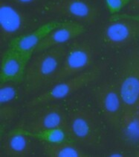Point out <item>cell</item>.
Here are the masks:
<instances>
[{"label":"cell","instance_id":"1","mask_svg":"<svg viewBox=\"0 0 139 157\" xmlns=\"http://www.w3.org/2000/svg\"><path fill=\"white\" fill-rule=\"evenodd\" d=\"M67 51L64 44L34 53L23 80L25 91L32 94L46 88L60 68Z\"/></svg>","mask_w":139,"mask_h":157},{"label":"cell","instance_id":"2","mask_svg":"<svg viewBox=\"0 0 139 157\" xmlns=\"http://www.w3.org/2000/svg\"><path fill=\"white\" fill-rule=\"evenodd\" d=\"M103 72L101 64L92 66L78 75L66 78L46 88L28 102V107L40 106L65 99L99 78Z\"/></svg>","mask_w":139,"mask_h":157},{"label":"cell","instance_id":"3","mask_svg":"<svg viewBox=\"0 0 139 157\" xmlns=\"http://www.w3.org/2000/svg\"><path fill=\"white\" fill-rule=\"evenodd\" d=\"M123 103V112L139 107V43L125 54L117 78Z\"/></svg>","mask_w":139,"mask_h":157},{"label":"cell","instance_id":"4","mask_svg":"<svg viewBox=\"0 0 139 157\" xmlns=\"http://www.w3.org/2000/svg\"><path fill=\"white\" fill-rule=\"evenodd\" d=\"M68 131L72 141L84 147H93L101 138V124L91 111L80 108L68 115Z\"/></svg>","mask_w":139,"mask_h":157},{"label":"cell","instance_id":"5","mask_svg":"<svg viewBox=\"0 0 139 157\" xmlns=\"http://www.w3.org/2000/svg\"><path fill=\"white\" fill-rule=\"evenodd\" d=\"M93 96L108 124L115 129H120L123 103L117 79L102 82L93 89Z\"/></svg>","mask_w":139,"mask_h":157},{"label":"cell","instance_id":"6","mask_svg":"<svg viewBox=\"0 0 139 157\" xmlns=\"http://www.w3.org/2000/svg\"><path fill=\"white\" fill-rule=\"evenodd\" d=\"M93 61L94 51L89 43L80 42L74 44L68 49L60 68L46 88L84 72L92 67Z\"/></svg>","mask_w":139,"mask_h":157},{"label":"cell","instance_id":"7","mask_svg":"<svg viewBox=\"0 0 139 157\" xmlns=\"http://www.w3.org/2000/svg\"><path fill=\"white\" fill-rule=\"evenodd\" d=\"M107 47L121 48L139 39V23L124 18L112 17L102 32Z\"/></svg>","mask_w":139,"mask_h":157},{"label":"cell","instance_id":"8","mask_svg":"<svg viewBox=\"0 0 139 157\" xmlns=\"http://www.w3.org/2000/svg\"><path fill=\"white\" fill-rule=\"evenodd\" d=\"M54 14L72 18L82 24H93L99 17V10L86 0H57L49 6Z\"/></svg>","mask_w":139,"mask_h":157},{"label":"cell","instance_id":"9","mask_svg":"<svg viewBox=\"0 0 139 157\" xmlns=\"http://www.w3.org/2000/svg\"><path fill=\"white\" fill-rule=\"evenodd\" d=\"M30 25L29 17L6 2H0V32L2 41L23 35Z\"/></svg>","mask_w":139,"mask_h":157},{"label":"cell","instance_id":"10","mask_svg":"<svg viewBox=\"0 0 139 157\" xmlns=\"http://www.w3.org/2000/svg\"><path fill=\"white\" fill-rule=\"evenodd\" d=\"M32 56L8 47L2 59L0 83L23 82L27 66Z\"/></svg>","mask_w":139,"mask_h":157},{"label":"cell","instance_id":"11","mask_svg":"<svg viewBox=\"0 0 139 157\" xmlns=\"http://www.w3.org/2000/svg\"><path fill=\"white\" fill-rule=\"evenodd\" d=\"M44 106L28 124V130L31 133L60 128L68 130V115L62 107L55 103Z\"/></svg>","mask_w":139,"mask_h":157},{"label":"cell","instance_id":"12","mask_svg":"<svg viewBox=\"0 0 139 157\" xmlns=\"http://www.w3.org/2000/svg\"><path fill=\"white\" fill-rule=\"evenodd\" d=\"M86 32V26L82 23L78 22H63L42 40L35 52L64 45L67 42L80 37Z\"/></svg>","mask_w":139,"mask_h":157},{"label":"cell","instance_id":"13","mask_svg":"<svg viewBox=\"0 0 139 157\" xmlns=\"http://www.w3.org/2000/svg\"><path fill=\"white\" fill-rule=\"evenodd\" d=\"M63 22L52 21L40 25L35 30L14 37L9 42V48L24 53L34 55L40 44L55 29Z\"/></svg>","mask_w":139,"mask_h":157},{"label":"cell","instance_id":"14","mask_svg":"<svg viewBox=\"0 0 139 157\" xmlns=\"http://www.w3.org/2000/svg\"><path fill=\"white\" fill-rule=\"evenodd\" d=\"M33 138L28 129L11 131L3 141L4 153L8 157L28 156L34 150Z\"/></svg>","mask_w":139,"mask_h":157},{"label":"cell","instance_id":"15","mask_svg":"<svg viewBox=\"0 0 139 157\" xmlns=\"http://www.w3.org/2000/svg\"><path fill=\"white\" fill-rule=\"evenodd\" d=\"M43 143L45 154L48 157H86L87 153L82 147L74 141Z\"/></svg>","mask_w":139,"mask_h":157},{"label":"cell","instance_id":"16","mask_svg":"<svg viewBox=\"0 0 139 157\" xmlns=\"http://www.w3.org/2000/svg\"><path fill=\"white\" fill-rule=\"evenodd\" d=\"M120 129L127 141L133 144H139V107L123 112Z\"/></svg>","mask_w":139,"mask_h":157},{"label":"cell","instance_id":"17","mask_svg":"<svg viewBox=\"0 0 139 157\" xmlns=\"http://www.w3.org/2000/svg\"><path fill=\"white\" fill-rule=\"evenodd\" d=\"M31 135L34 138L40 140L42 142L58 143L63 142V141H73L69 131L67 129H61V128L31 133Z\"/></svg>","mask_w":139,"mask_h":157},{"label":"cell","instance_id":"18","mask_svg":"<svg viewBox=\"0 0 139 157\" xmlns=\"http://www.w3.org/2000/svg\"><path fill=\"white\" fill-rule=\"evenodd\" d=\"M15 83H2L0 86V105L3 106L13 101L17 96V90Z\"/></svg>","mask_w":139,"mask_h":157},{"label":"cell","instance_id":"19","mask_svg":"<svg viewBox=\"0 0 139 157\" xmlns=\"http://www.w3.org/2000/svg\"><path fill=\"white\" fill-rule=\"evenodd\" d=\"M131 0H105L106 6L110 13L115 15L129 6Z\"/></svg>","mask_w":139,"mask_h":157},{"label":"cell","instance_id":"20","mask_svg":"<svg viewBox=\"0 0 139 157\" xmlns=\"http://www.w3.org/2000/svg\"><path fill=\"white\" fill-rule=\"evenodd\" d=\"M112 17L128 19V20H131L139 23V13H135V14H115L113 15Z\"/></svg>","mask_w":139,"mask_h":157},{"label":"cell","instance_id":"21","mask_svg":"<svg viewBox=\"0 0 139 157\" xmlns=\"http://www.w3.org/2000/svg\"><path fill=\"white\" fill-rule=\"evenodd\" d=\"M129 9L135 13H139V0H131L129 5Z\"/></svg>","mask_w":139,"mask_h":157},{"label":"cell","instance_id":"22","mask_svg":"<svg viewBox=\"0 0 139 157\" xmlns=\"http://www.w3.org/2000/svg\"><path fill=\"white\" fill-rule=\"evenodd\" d=\"M14 3L17 5H21V6H25V5H31L37 3L41 0H11Z\"/></svg>","mask_w":139,"mask_h":157}]
</instances>
